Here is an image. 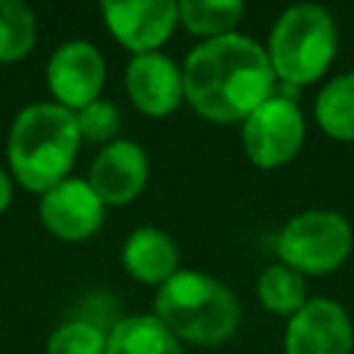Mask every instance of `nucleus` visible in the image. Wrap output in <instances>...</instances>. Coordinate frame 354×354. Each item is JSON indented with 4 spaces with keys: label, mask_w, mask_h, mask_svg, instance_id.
I'll return each instance as SVG.
<instances>
[{
    "label": "nucleus",
    "mask_w": 354,
    "mask_h": 354,
    "mask_svg": "<svg viewBox=\"0 0 354 354\" xmlns=\"http://www.w3.org/2000/svg\"><path fill=\"white\" fill-rule=\"evenodd\" d=\"M180 66L188 108L216 124L243 122L277 94L266 44L238 30L199 41Z\"/></svg>",
    "instance_id": "nucleus-1"
},
{
    "label": "nucleus",
    "mask_w": 354,
    "mask_h": 354,
    "mask_svg": "<svg viewBox=\"0 0 354 354\" xmlns=\"http://www.w3.org/2000/svg\"><path fill=\"white\" fill-rule=\"evenodd\" d=\"M152 315L160 318L180 343L213 348L238 332L243 310L232 288L221 279L205 271L180 268L155 288Z\"/></svg>",
    "instance_id": "nucleus-2"
},
{
    "label": "nucleus",
    "mask_w": 354,
    "mask_h": 354,
    "mask_svg": "<svg viewBox=\"0 0 354 354\" xmlns=\"http://www.w3.org/2000/svg\"><path fill=\"white\" fill-rule=\"evenodd\" d=\"M80 141L75 111L58 102H30L8 130L11 171L28 191L44 194L66 180Z\"/></svg>",
    "instance_id": "nucleus-3"
},
{
    "label": "nucleus",
    "mask_w": 354,
    "mask_h": 354,
    "mask_svg": "<svg viewBox=\"0 0 354 354\" xmlns=\"http://www.w3.org/2000/svg\"><path fill=\"white\" fill-rule=\"evenodd\" d=\"M266 53L277 83L301 88L321 80L337 55V25L332 11L318 3L285 8L271 25Z\"/></svg>",
    "instance_id": "nucleus-4"
},
{
    "label": "nucleus",
    "mask_w": 354,
    "mask_h": 354,
    "mask_svg": "<svg viewBox=\"0 0 354 354\" xmlns=\"http://www.w3.org/2000/svg\"><path fill=\"white\" fill-rule=\"evenodd\" d=\"M354 249V230L337 210H301L290 216L277 232V263L307 277H326L337 271Z\"/></svg>",
    "instance_id": "nucleus-5"
},
{
    "label": "nucleus",
    "mask_w": 354,
    "mask_h": 354,
    "mask_svg": "<svg viewBox=\"0 0 354 354\" xmlns=\"http://www.w3.org/2000/svg\"><path fill=\"white\" fill-rule=\"evenodd\" d=\"M307 119L296 100L282 97L279 91L257 105L241 122V144L252 166L257 169H282L304 147Z\"/></svg>",
    "instance_id": "nucleus-6"
},
{
    "label": "nucleus",
    "mask_w": 354,
    "mask_h": 354,
    "mask_svg": "<svg viewBox=\"0 0 354 354\" xmlns=\"http://www.w3.org/2000/svg\"><path fill=\"white\" fill-rule=\"evenodd\" d=\"M100 11L108 33L133 55L160 53L180 25L171 0H105Z\"/></svg>",
    "instance_id": "nucleus-7"
},
{
    "label": "nucleus",
    "mask_w": 354,
    "mask_h": 354,
    "mask_svg": "<svg viewBox=\"0 0 354 354\" xmlns=\"http://www.w3.org/2000/svg\"><path fill=\"white\" fill-rule=\"evenodd\" d=\"M285 354H354V321L348 310L329 296L310 301L288 318Z\"/></svg>",
    "instance_id": "nucleus-8"
},
{
    "label": "nucleus",
    "mask_w": 354,
    "mask_h": 354,
    "mask_svg": "<svg viewBox=\"0 0 354 354\" xmlns=\"http://www.w3.org/2000/svg\"><path fill=\"white\" fill-rule=\"evenodd\" d=\"M47 86L58 105L80 111L100 100L105 86V58L86 39H69L58 44L47 61Z\"/></svg>",
    "instance_id": "nucleus-9"
},
{
    "label": "nucleus",
    "mask_w": 354,
    "mask_h": 354,
    "mask_svg": "<svg viewBox=\"0 0 354 354\" xmlns=\"http://www.w3.org/2000/svg\"><path fill=\"white\" fill-rule=\"evenodd\" d=\"M124 91L136 111L149 119H166L185 102L183 66L163 53L133 55L124 66Z\"/></svg>",
    "instance_id": "nucleus-10"
},
{
    "label": "nucleus",
    "mask_w": 354,
    "mask_h": 354,
    "mask_svg": "<svg viewBox=\"0 0 354 354\" xmlns=\"http://www.w3.org/2000/svg\"><path fill=\"white\" fill-rule=\"evenodd\" d=\"M149 180L147 149L133 138H116L100 149L88 169V185L108 207H122L138 199Z\"/></svg>",
    "instance_id": "nucleus-11"
},
{
    "label": "nucleus",
    "mask_w": 354,
    "mask_h": 354,
    "mask_svg": "<svg viewBox=\"0 0 354 354\" xmlns=\"http://www.w3.org/2000/svg\"><path fill=\"white\" fill-rule=\"evenodd\" d=\"M39 216L44 227L64 241H86L91 238L105 218V205L88 185V180L66 177L50 191L41 194Z\"/></svg>",
    "instance_id": "nucleus-12"
},
{
    "label": "nucleus",
    "mask_w": 354,
    "mask_h": 354,
    "mask_svg": "<svg viewBox=\"0 0 354 354\" xmlns=\"http://www.w3.org/2000/svg\"><path fill=\"white\" fill-rule=\"evenodd\" d=\"M122 268L144 285L160 288L180 271V249L174 238L158 227H136L122 243Z\"/></svg>",
    "instance_id": "nucleus-13"
},
{
    "label": "nucleus",
    "mask_w": 354,
    "mask_h": 354,
    "mask_svg": "<svg viewBox=\"0 0 354 354\" xmlns=\"http://www.w3.org/2000/svg\"><path fill=\"white\" fill-rule=\"evenodd\" d=\"M105 354H183V343L152 313L119 318L105 343Z\"/></svg>",
    "instance_id": "nucleus-14"
},
{
    "label": "nucleus",
    "mask_w": 354,
    "mask_h": 354,
    "mask_svg": "<svg viewBox=\"0 0 354 354\" xmlns=\"http://www.w3.org/2000/svg\"><path fill=\"white\" fill-rule=\"evenodd\" d=\"M313 116L332 141L354 144V72H340L318 88Z\"/></svg>",
    "instance_id": "nucleus-15"
},
{
    "label": "nucleus",
    "mask_w": 354,
    "mask_h": 354,
    "mask_svg": "<svg viewBox=\"0 0 354 354\" xmlns=\"http://www.w3.org/2000/svg\"><path fill=\"white\" fill-rule=\"evenodd\" d=\"M254 293H257V301L263 304V310H268L271 315H279V318H293L310 301L307 279L282 263H271L257 274Z\"/></svg>",
    "instance_id": "nucleus-16"
},
{
    "label": "nucleus",
    "mask_w": 354,
    "mask_h": 354,
    "mask_svg": "<svg viewBox=\"0 0 354 354\" xmlns=\"http://www.w3.org/2000/svg\"><path fill=\"white\" fill-rule=\"evenodd\" d=\"M243 11L246 8L241 0H180L177 3L180 25L202 41L235 33L238 22L243 19Z\"/></svg>",
    "instance_id": "nucleus-17"
},
{
    "label": "nucleus",
    "mask_w": 354,
    "mask_h": 354,
    "mask_svg": "<svg viewBox=\"0 0 354 354\" xmlns=\"http://www.w3.org/2000/svg\"><path fill=\"white\" fill-rule=\"evenodd\" d=\"M36 44V14L22 0H0V61H19Z\"/></svg>",
    "instance_id": "nucleus-18"
},
{
    "label": "nucleus",
    "mask_w": 354,
    "mask_h": 354,
    "mask_svg": "<svg viewBox=\"0 0 354 354\" xmlns=\"http://www.w3.org/2000/svg\"><path fill=\"white\" fill-rule=\"evenodd\" d=\"M108 332L86 318L61 324L47 337V354H105Z\"/></svg>",
    "instance_id": "nucleus-19"
},
{
    "label": "nucleus",
    "mask_w": 354,
    "mask_h": 354,
    "mask_svg": "<svg viewBox=\"0 0 354 354\" xmlns=\"http://www.w3.org/2000/svg\"><path fill=\"white\" fill-rule=\"evenodd\" d=\"M77 119V130L83 141H94V144H111L116 141V133L122 127V113L111 100H94L86 108L75 111Z\"/></svg>",
    "instance_id": "nucleus-20"
},
{
    "label": "nucleus",
    "mask_w": 354,
    "mask_h": 354,
    "mask_svg": "<svg viewBox=\"0 0 354 354\" xmlns=\"http://www.w3.org/2000/svg\"><path fill=\"white\" fill-rule=\"evenodd\" d=\"M8 202H11V177L0 169V213L8 207Z\"/></svg>",
    "instance_id": "nucleus-21"
}]
</instances>
